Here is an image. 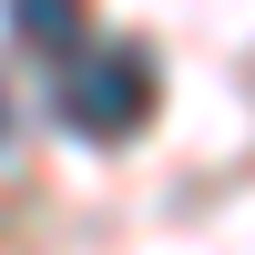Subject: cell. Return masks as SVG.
I'll return each instance as SVG.
<instances>
[{"mask_svg":"<svg viewBox=\"0 0 255 255\" xmlns=\"http://www.w3.org/2000/svg\"><path fill=\"white\" fill-rule=\"evenodd\" d=\"M143 113H153V51H143V41H102V51H82L72 72H61V123H72L82 143L143 133Z\"/></svg>","mask_w":255,"mask_h":255,"instance_id":"1","label":"cell"},{"mask_svg":"<svg viewBox=\"0 0 255 255\" xmlns=\"http://www.w3.org/2000/svg\"><path fill=\"white\" fill-rule=\"evenodd\" d=\"M10 31L31 51H72L82 41V0H10Z\"/></svg>","mask_w":255,"mask_h":255,"instance_id":"2","label":"cell"},{"mask_svg":"<svg viewBox=\"0 0 255 255\" xmlns=\"http://www.w3.org/2000/svg\"><path fill=\"white\" fill-rule=\"evenodd\" d=\"M0 133H10V102H0Z\"/></svg>","mask_w":255,"mask_h":255,"instance_id":"3","label":"cell"}]
</instances>
